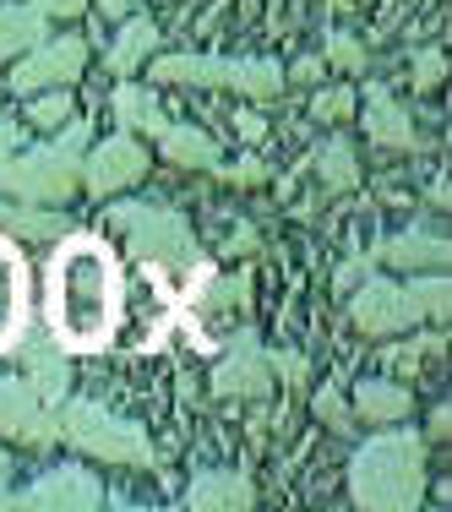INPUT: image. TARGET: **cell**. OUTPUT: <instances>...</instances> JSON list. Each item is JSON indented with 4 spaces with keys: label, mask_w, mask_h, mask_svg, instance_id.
I'll use <instances>...</instances> for the list:
<instances>
[{
    "label": "cell",
    "mask_w": 452,
    "mask_h": 512,
    "mask_svg": "<svg viewBox=\"0 0 452 512\" xmlns=\"http://www.w3.org/2000/svg\"><path fill=\"white\" fill-rule=\"evenodd\" d=\"M120 322V273L93 235H66L50 262V327L66 349L109 344Z\"/></svg>",
    "instance_id": "cell-1"
},
{
    "label": "cell",
    "mask_w": 452,
    "mask_h": 512,
    "mask_svg": "<svg viewBox=\"0 0 452 512\" xmlns=\"http://www.w3.org/2000/svg\"><path fill=\"white\" fill-rule=\"evenodd\" d=\"M420 436L398 431V436H376L354 453V502L376 507V512H398L420 502Z\"/></svg>",
    "instance_id": "cell-2"
},
{
    "label": "cell",
    "mask_w": 452,
    "mask_h": 512,
    "mask_svg": "<svg viewBox=\"0 0 452 512\" xmlns=\"http://www.w3.org/2000/svg\"><path fill=\"white\" fill-rule=\"evenodd\" d=\"M82 142H88V131L71 126L55 148H39L28 158H11V148H0V191L22 202H66L82 175Z\"/></svg>",
    "instance_id": "cell-3"
},
{
    "label": "cell",
    "mask_w": 452,
    "mask_h": 512,
    "mask_svg": "<svg viewBox=\"0 0 452 512\" xmlns=\"http://www.w3.org/2000/svg\"><path fill=\"white\" fill-rule=\"evenodd\" d=\"M158 82H229L246 99H273L284 88V71L273 60H218V55H153Z\"/></svg>",
    "instance_id": "cell-4"
},
{
    "label": "cell",
    "mask_w": 452,
    "mask_h": 512,
    "mask_svg": "<svg viewBox=\"0 0 452 512\" xmlns=\"http://www.w3.org/2000/svg\"><path fill=\"white\" fill-rule=\"evenodd\" d=\"M60 436H66L71 447H82V453L104 458V463H153L148 436H142L137 425L115 420V414L99 409V404H71L66 420H60Z\"/></svg>",
    "instance_id": "cell-5"
},
{
    "label": "cell",
    "mask_w": 452,
    "mask_h": 512,
    "mask_svg": "<svg viewBox=\"0 0 452 512\" xmlns=\"http://www.w3.org/2000/svg\"><path fill=\"white\" fill-rule=\"evenodd\" d=\"M109 229H120V240L137 256H148V262H191L197 256L186 224L175 213H164V207L120 202V207H109Z\"/></svg>",
    "instance_id": "cell-6"
},
{
    "label": "cell",
    "mask_w": 452,
    "mask_h": 512,
    "mask_svg": "<svg viewBox=\"0 0 452 512\" xmlns=\"http://www.w3.org/2000/svg\"><path fill=\"white\" fill-rule=\"evenodd\" d=\"M0 436H17V442L50 447L60 436V420L44 409V398L28 382H6L0 376Z\"/></svg>",
    "instance_id": "cell-7"
},
{
    "label": "cell",
    "mask_w": 452,
    "mask_h": 512,
    "mask_svg": "<svg viewBox=\"0 0 452 512\" xmlns=\"http://www.w3.org/2000/svg\"><path fill=\"white\" fill-rule=\"evenodd\" d=\"M409 322H420V311H414L409 289H398V284H365L360 300H354V327L371 338H387Z\"/></svg>",
    "instance_id": "cell-8"
},
{
    "label": "cell",
    "mask_w": 452,
    "mask_h": 512,
    "mask_svg": "<svg viewBox=\"0 0 452 512\" xmlns=\"http://www.w3.org/2000/svg\"><path fill=\"white\" fill-rule=\"evenodd\" d=\"M131 322H137V338H131L137 349H153L164 338V327L175 322V295L158 278V267H142L137 284H131Z\"/></svg>",
    "instance_id": "cell-9"
},
{
    "label": "cell",
    "mask_w": 452,
    "mask_h": 512,
    "mask_svg": "<svg viewBox=\"0 0 452 512\" xmlns=\"http://www.w3.org/2000/svg\"><path fill=\"white\" fill-rule=\"evenodd\" d=\"M82 60H88V44H82V39H55V44H44L33 60H22L17 77H11V88H17V93L60 88V82H71L82 71Z\"/></svg>",
    "instance_id": "cell-10"
},
{
    "label": "cell",
    "mask_w": 452,
    "mask_h": 512,
    "mask_svg": "<svg viewBox=\"0 0 452 512\" xmlns=\"http://www.w3.org/2000/svg\"><path fill=\"white\" fill-rule=\"evenodd\" d=\"M142 169H148V158H142L137 142L109 137V142H99V153H93V164H88V191L93 197H109V191H120V186H137Z\"/></svg>",
    "instance_id": "cell-11"
},
{
    "label": "cell",
    "mask_w": 452,
    "mask_h": 512,
    "mask_svg": "<svg viewBox=\"0 0 452 512\" xmlns=\"http://www.w3.org/2000/svg\"><path fill=\"white\" fill-rule=\"evenodd\" d=\"M28 322V267L11 240H0V349H11Z\"/></svg>",
    "instance_id": "cell-12"
},
{
    "label": "cell",
    "mask_w": 452,
    "mask_h": 512,
    "mask_svg": "<svg viewBox=\"0 0 452 512\" xmlns=\"http://www.w3.org/2000/svg\"><path fill=\"white\" fill-rule=\"evenodd\" d=\"M104 496H99V485H93V474H82V469H55V474H44L33 491H22L11 507H99Z\"/></svg>",
    "instance_id": "cell-13"
},
{
    "label": "cell",
    "mask_w": 452,
    "mask_h": 512,
    "mask_svg": "<svg viewBox=\"0 0 452 512\" xmlns=\"http://www.w3.org/2000/svg\"><path fill=\"white\" fill-rule=\"evenodd\" d=\"M267 371H273V360L256 355L251 338H240V355L218 365V382L213 387H218V393H235V398H256V393H267Z\"/></svg>",
    "instance_id": "cell-14"
},
{
    "label": "cell",
    "mask_w": 452,
    "mask_h": 512,
    "mask_svg": "<svg viewBox=\"0 0 452 512\" xmlns=\"http://www.w3.org/2000/svg\"><path fill=\"white\" fill-rule=\"evenodd\" d=\"M186 502L202 507V512H213V507H251L256 491H251L246 474H197L191 491H186Z\"/></svg>",
    "instance_id": "cell-15"
},
{
    "label": "cell",
    "mask_w": 452,
    "mask_h": 512,
    "mask_svg": "<svg viewBox=\"0 0 452 512\" xmlns=\"http://www.w3.org/2000/svg\"><path fill=\"white\" fill-rule=\"evenodd\" d=\"M148 137L164 142V153L175 158V164H186V169H213L218 164L213 137H202V131H191V126H169V120H158Z\"/></svg>",
    "instance_id": "cell-16"
},
{
    "label": "cell",
    "mask_w": 452,
    "mask_h": 512,
    "mask_svg": "<svg viewBox=\"0 0 452 512\" xmlns=\"http://www.w3.org/2000/svg\"><path fill=\"white\" fill-rule=\"evenodd\" d=\"M365 131H371V142H382V148H420V142H414V120L403 115V109L387 99V93H371Z\"/></svg>",
    "instance_id": "cell-17"
},
{
    "label": "cell",
    "mask_w": 452,
    "mask_h": 512,
    "mask_svg": "<svg viewBox=\"0 0 452 512\" xmlns=\"http://www.w3.org/2000/svg\"><path fill=\"white\" fill-rule=\"evenodd\" d=\"M354 414L360 420H403L409 414V393L398 382H365V387H354Z\"/></svg>",
    "instance_id": "cell-18"
},
{
    "label": "cell",
    "mask_w": 452,
    "mask_h": 512,
    "mask_svg": "<svg viewBox=\"0 0 452 512\" xmlns=\"http://www.w3.org/2000/svg\"><path fill=\"white\" fill-rule=\"evenodd\" d=\"M382 256L393 267H447V240L442 235H398L393 246H382Z\"/></svg>",
    "instance_id": "cell-19"
},
{
    "label": "cell",
    "mask_w": 452,
    "mask_h": 512,
    "mask_svg": "<svg viewBox=\"0 0 452 512\" xmlns=\"http://www.w3.org/2000/svg\"><path fill=\"white\" fill-rule=\"evenodd\" d=\"M44 39V11L33 6H6L0 11V55H17L28 50V44Z\"/></svg>",
    "instance_id": "cell-20"
},
{
    "label": "cell",
    "mask_w": 452,
    "mask_h": 512,
    "mask_svg": "<svg viewBox=\"0 0 452 512\" xmlns=\"http://www.w3.org/2000/svg\"><path fill=\"white\" fill-rule=\"evenodd\" d=\"M153 50H158V28L153 22H131V28L115 39V50H109V66L126 77V71H137V60H148Z\"/></svg>",
    "instance_id": "cell-21"
},
{
    "label": "cell",
    "mask_w": 452,
    "mask_h": 512,
    "mask_svg": "<svg viewBox=\"0 0 452 512\" xmlns=\"http://www.w3.org/2000/svg\"><path fill=\"white\" fill-rule=\"evenodd\" d=\"M66 387H71L66 360H55V355H33V393H39L44 404H60V398H66Z\"/></svg>",
    "instance_id": "cell-22"
},
{
    "label": "cell",
    "mask_w": 452,
    "mask_h": 512,
    "mask_svg": "<svg viewBox=\"0 0 452 512\" xmlns=\"http://www.w3.org/2000/svg\"><path fill=\"white\" fill-rule=\"evenodd\" d=\"M115 115L126 120V126H137V131H153L158 126V104H153L148 88H120L115 93Z\"/></svg>",
    "instance_id": "cell-23"
},
{
    "label": "cell",
    "mask_w": 452,
    "mask_h": 512,
    "mask_svg": "<svg viewBox=\"0 0 452 512\" xmlns=\"http://www.w3.org/2000/svg\"><path fill=\"white\" fill-rule=\"evenodd\" d=\"M316 169H322V180H327L333 191H349L354 180H360V164H354V153L344 148V142L322 148V158H316Z\"/></svg>",
    "instance_id": "cell-24"
},
{
    "label": "cell",
    "mask_w": 452,
    "mask_h": 512,
    "mask_svg": "<svg viewBox=\"0 0 452 512\" xmlns=\"http://www.w3.org/2000/svg\"><path fill=\"white\" fill-rule=\"evenodd\" d=\"M409 300H414V311H420V316H447V278H436V273H425L420 278V284H414L409 289Z\"/></svg>",
    "instance_id": "cell-25"
},
{
    "label": "cell",
    "mask_w": 452,
    "mask_h": 512,
    "mask_svg": "<svg viewBox=\"0 0 452 512\" xmlns=\"http://www.w3.org/2000/svg\"><path fill=\"white\" fill-rule=\"evenodd\" d=\"M0 229L44 240V235H55V229H66V224H55V218H44V213H17V207H0Z\"/></svg>",
    "instance_id": "cell-26"
},
{
    "label": "cell",
    "mask_w": 452,
    "mask_h": 512,
    "mask_svg": "<svg viewBox=\"0 0 452 512\" xmlns=\"http://www.w3.org/2000/svg\"><path fill=\"white\" fill-rule=\"evenodd\" d=\"M327 55H333V66H344V71H360V66H365V50L349 39V33H333V44H327Z\"/></svg>",
    "instance_id": "cell-27"
},
{
    "label": "cell",
    "mask_w": 452,
    "mask_h": 512,
    "mask_svg": "<svg viewBox=\"0 0 452 512\" xmlns=\"http://www.w3.org/2000/svg\"><path fill=\"white\" fill-rule=\"evenodd\" d=\"M311 109H316L322 120H344V115H354V93H344V88H338V93H322Z\"/></svg>",
    "instance_id": "cell-28"
},
{
    "label": "cell",
    "mask_w": 452,
    "mask_h": 512,
    "mask_svg": "<svg viewBox=\"0 0 452 512\" xmlns=\"http://www.w3.org/2000/svg\"><path fill=\"white\" fill-rule=\"evenodd\" d=\"M442 71H447L442 50H420V60H414V82H420V88H431V82L442 77Z\"/></svg>",
    "instance_id": "cell-29"
},
{
    "label": "cell",
    "mask_w": 452,
    "mask_h": 512,
    "mask_svg": "<svg viewBox=\"0 0 452 512\" xmlns=\"http://www.w3.org/2000/svg\"><path fill=\"white\" fill-rule=\"evenodd\" d=\"M66 115H71V104L60 99V93H50V99H39V104H33V120H39V126H60Z\"/></svg>",
    "instance_id": "cell-30"
},
{
    "label": "cell",
    "mask_w": 452,
    "mask_h": 512,
    "mask_svg": "<svg viewBox=\"0 0 452 512\" xmlns=\"http://www.w3.org/2000/svg\"><path fill=\"white\" fill-rule=\"evenodd\" d=\"M316 414H322L327 425H349V414H344V404H338V393H333V387H327V393L316 398Z\"/></svg>",
    "instance_id": "cell-31"
},
{
    "label": "cell",
    "mask_w": 452,
    "mask_h": 512,
    "mask_svg": "<svg viewBox=\"0 0 452 512\" xmlns=\"http://www.w3.org/2000/svg\"><path fill=\"white\" fill-rule=\"evenodd\" d=\"M267 169L256 164V158H246V164H235V169H224V180H240V186H251V180H262Z\"/></svg>",
    "instance_id": "cell-32"
},
{
    "label": "cell",
    "mask_w": 452,
    "mask_h": 512,
    "mask_svg": "<svg viewBox=\"0 0 452 512\" xmlns=\"http://www.w3.org/2000/svg\"><path fill=\"white\" fill-rule=\"evenodd\" d=\"M365 273H371V262H344V267H338V289H354Z\"/></svg>",
    "instance_id": "cell-33"
},
{
    "label": "cell",
    "mask_w": 452,
    "mask_h": 512,
    "mask_svg": "<svg viewBox=\"0 0 452 512\" xmlns=\"http://www.w3.org/2000/svg\"><path fill=\"white\" fill-rule=\"evenodd\" d=\"M235 126H240V137H246V142H262V115H251V109H246V115H235Z\"/></svg>",
    "instance_id": "cell-34"
},
{
    "label": "cell",
    "mask_w": 452,
    "mask_h": 512,
    "mask_svg": "<svg viewBox=\"0 0 452 512\" xmlns=\"http://www.w3.org/2000/svg\"><path fill=\"white\" fill-rule=\"evenodd\" d=\"M88 0H39V11H55V17H71V11H82Z\"/></svg>",
    "instance_id": "cell-35"
},
{
    "label": "cell",
    "mask_w": 452,
    "mask_h": 512,
    "mask_svg": "<svg viewBox=\"0 0 452 512\" xmlns=\"http://www.w3.org/2000/svg\"><path fill=\"white\" fill-rule=\"evenodd\" d=\"M273 365H278L284 376H300V360H295V355H273Z\"/></svg>",
    "instance_id": "cell-36"
},
{
    "label": "cell",
    "mask_w": 452,
    "mask_h": 512,
    "mask_svg": "<svg viewBox=\"0 0 452 512\" xmlns=\"http://www.w3.org/2000/svg\"><path fill=\"white\" fill-rule=\"evenodd\" d=\"M104 11H126V0H104Z\"/></svg>",
    "instance_id": "cell-37"
},
{
    "label": "cell",
    "mask_w": 452,
    "mask_h": 512,
    "mask_svg": "<svg viewBox=\"0 0 452 512\" xmlns=\"http://www.w3.org/2000/svg\"><path fill=\"white\" fill-rule=\"evenodd\" d=\"M0 480H6V453H0Z\"/></svg>",
    "instance_id": "cell-38"
},
{
    "label": "cell",
    "mask_w": 452,
    "mask_h": 512,
    "mask_svg": "<svg viewBox=\"0 0 452 512\" xmlns=\"http://www.w3.org/2000/svg\"><path fill=\"white\" fill-rule=\"evenodd\" d=\"M333 6H349V0H333Z\"/></svg>",
    "instance_id": "cell-39"
}]
</instances>
